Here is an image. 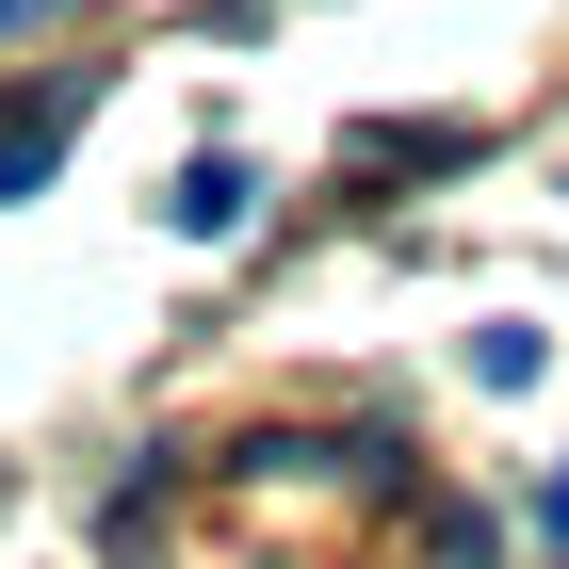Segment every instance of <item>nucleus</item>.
<instances>
[{"label":"nucleus","mask_w":569,"mask_h":569,"mask_svg":"<svg viewBox=\"0 0 569 569\" xmlns=\"http://www.w3.org/2000/svg\"><path fill=\"white\" fill-rule=\"evenodd\" d=\"M33 17H49V0H0V33H33Z\"/></svg>","instance_id":"obj_3"},{"label":"nucleus","mask_w":569,"mask_h":569,"mask_svg":"<svg viewBox=\"0 0 569 569\" xmlns=\"http://www.w3.org/2000/svg\"><path fill=\"white\" fill-rule=\"evenodd\" d=\"M163 212L196 228V244H228V228L261 212V179H244V163H196V179H179V196H163Z\"/></svg>","instance_id":"obj_2"},{"label":"nucleus","mask_w":569,"mask_h":569,"mask_svg":"<svg viewBox=\"0 0 569 569\" xmlns=\"http://www.w3.org/2000/svg\"><path fill=\"white\" fill-rule=\"evenodd\" d=\"M49 163H66V98H17V114H0V196H33Z\"/></svg>","instance_id":"obj_1"}]
</instances>
